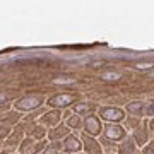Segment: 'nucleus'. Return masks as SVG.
Masks as SVG:
<instances>
[{
	"mask_svg": "<svg viewBox=\"0 0 154 154\" xmlns=\"http://www.w3.org/2000/svg\"><path fill=\"white\" fill-rule=\"evenodd\" d=\"M103 115H105V118H108V120H111V118L120 120L122 118V111H118V110H103Z\"/></svg>",
	"mask_w": 154,
	"mask_h": 154,
	"instance_id": "f257e3e1",
	"label": "nucleus"
},
{
	"mask_svg": "<svg viewBox=\"0 0 154 154\" xmlns=\"http://www.w3.org/2000/svg\"><path fill=\"white\" fill-rule=\"evenodd\" d=\"M89 128H91V132H98V130H99V125L96 123V120H94V118H91V120H89Z\"/></svg>",
	"mask_w": 154,
	"mask_h": 154,
	"instance_id": "f03ea898",
	"label": "nucleus"
}]
</instances>
